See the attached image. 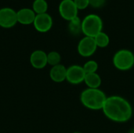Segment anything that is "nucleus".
<instances>
[{
    "label": "nucleus",
    "mask_w": 134,
    "mask_h": 133,
    "mask_svg": "<svg viewBox=\"0 0 134 133\" xmlns=\"http://www.w3.org/2000/svg\"><path fill=\"white\" fill-rule=\"evenodd\" d=\"M94 41L96 42V45L97 48H105L108 46L110 43V38L108 34H106L104 31L100 32L98 34H97L94 38Z\"/></svg>",
    "instance_id": "16"
},
{
    "label": "nucleus",
    "mask_w": 134,
    "mask_h": 133,
    "mask_svg": "<svg viewBox=\"0 0 134 133\" xmlns=\"http://www.w3.org/2000/svg\"><path fill=\"white\" fill-rule=\"evenodd\" d=\"M36 14L31 8H22L16 11L17 23L23 25L33 24Z\"/></svg>",
    "instance_id": "11"
},
{
    "label": "nucleus",
    "mask_w": 134,
    "mask_h": 133,
    "mask_svg": "<svg viewBox=\"0 0 134 133\" xmlns=\"http://www.w3.org/2000/svg\"><path fill=\"white\" fill-rule=\"evenodd\" d=\"M17 24L16 11L9 7L0 9V27L11 28Z\"/></svg>",
    "instance_id": "7"
},
{
    "label": "nucleus",
    "mask_w": 134,
    "mask_h": 133,
    "mask_svg": "<svg viewBox=\"0 0 134 133\" xmlns=\"http://www.w3.org/2000/svg\"><path fill=\"white\" fill-rule=\"evenodd\" d=\"M60 16L65 20L70 21L79 16V9L73 0H62L58 6Z\"/></svg>",
    "instance_id": "5"
},
{
    "label": "nucleus",
    "mask_w": 134,
    "mask_h": 133,
    "mask_svg": "<svg viewBox=\"0 0 134 133\" xmlns=\"http://www.w3.org/2000/svg\"><path fill=\"white\" fill-rule=\"evenodd\" d=\"M30 63L35 69H42L47 64V53L41 49L35 50L30 56Z\"/></svg>",
    "instance_id": "10"
},
{
    "label": "nucleus",
    "mask_w": 134,
    "mask_h": 133,
    "mask_svg": "<svg viewBox=\"0 0 134 133\" xmlns=\"http://www.w3.org/2000/svg\"><path fill=\"white\" fill-rule=\"evenodd\" d=\"M106 3V0H90V5L94 9L103 7Z\"/></svg>",
    "instance_id": "20"
},
{
    "label": "nucleus",
    "mask_w": 134,
    "mask_h": 133,
    "mask_svg": "<svg viewBox=\"0 0 134 133\" xmlns=\"http://www.w3.org/2000/svg\"><path fill=\"white\" fill-rule=\"evenodd\" d=\"M79 10H82L90 6V0H73Z\"/></svg>",
    "instance_id": "19"
},
{
    "label": "nucleus",
    "mask_w": 134,
    "mask_h": 133,
    "mask_svg": "<svg viewBox=\"0 0 134 133\" xmlns=\"http://www.w3.org/2000/svg\"><path fill=\"white\" fill-rule=\"evenodd\" d=\"M61 56L57 51H51L47 53V63L49 65L53 67L60 63Z\"/></svg>",
    "instance_id": "17"
},
{
    "label": "nucleus",
    "mask_w": 134,
    "mask_h": 133,
    "mask_svg": "<svg viewBox=\"0 0 134 133\" xmlns=\"http://www.w3.org/2000/svg\"><path fill=\"white\" fill-rule=\"evenodd\" d=\"M82 34L85 36L94 38L103 31V20L101 17L95 13L86 15L82 20Z\"/></svg>",
    "instance_id": "3"
},
{
    "label": "nucleus",
    "mask_w": 134,
    "mask_h": 133,
    "mask_svg": "<svg viewBox=\"0 0 134 133\" xmlns=\"http://www.w3.org/2000/svg\"><path fill=\"white\" fill-rule=\"evenodd\" d=\"M67 77V67L63 64L53 66L49 71V78L56 83H61L66 80Z\"/></svg>",
    "instance_id": "12"
},
{
    "label": "nucleus",
    "mask_w": 134,
    "mask_h": 133,
    "mask_svg": "<svg viewBox=\"0 0 134 133\" xmlns=\"http://www.w3.org/2000/svg\"><path fill=\"white\" fill-rule=\"evenodd\" d=\"M133 132H134V128H133Z\"/></svg>",
    "instance_id": "22"
},
{
    "label": "nucleus",
    "mask_w": 134,
    "mask_h": 133,
    "mask_svg": "<svg viewBox=\"0 0 134 133\" xmlns=\"http://www.w3.org/2000/svg\"><path fill=\"white\" fill-rule=\"evenodd\" d=\"M97 46L93 38L84 36L79 42L77 46L79 54L82 57H90L97 51Z\"/></svg>",
    "instance_id": "6"
},
{
    "label": "nucleus",
    "mask_w": 134,
    "mask_h": 133,
    "mask_svg": "<svg viewBox=\"0 0 134 133\" xmlns=\"http://www.w3.org/2000/svg\"><path fill=\"white\" fill-rule=\"evenodd\" d=\"M68 31L72 35H79L82 33V20L77 16L75 19L68 21Z\"/></svg>",
    "instance_id": "14"
},
{
    "label": "nucleus",
    "mask_w": 134,
    "mask_h": 133,
    "mask_svg": "<svg viewBox=\"0 0 134 133\" xmlns=\"http://www.w3.org/2000/svg\"><path fill=\"white\" fill-rule=\"evenodd\" d=\"M86 72L82 66L71 65L67 68V77L66 81L72 85H79L84 82L86 77Z\"/></svg>",
    "instance_id": "8"
},
{
    "label": "nucleus",
    "mask_w": 134,
    "mask_h": 133,
    "mask_svg": "<svg viewBox=\"0 0 134 133\" xmlns=\"http://www.w3.org/2000/svg\"><path fill=\"white\" fill-rule=\"evenodd\" d=\"M86 74H91V73H97L98 70V63L97 61L90 60L86 61L84 65L82 66Z\"/></svg>",
    "instance_id": "18"
},
{
    "label": "nucleus",
    "mask_w": 134,
    "mask_h": 133,
    "mask_svg": "<svg viewBox=\"0 0 134 133\" xmlns=\"http://www.w3.org/2000/svg\"><path fill=\"white\" fill-rule=\"evenodd\" d=\"M73 133H82V132H73Z\"/></svg>",
    "instance_id": "21"
},
{
    "label": "nucleus",
    "mask_w": 134,
    "mask_h": 133,
    "mask_svg": "<svg viewBox=\"0 0 134 133\" xmlns=\"http://www.w3.org/2000/svg\"><path fill=\"white\" fill-rule=\"evenodd\" d=\"M112 62L118 70L122 71H129L134 66V53L126 49L118 50L113 56Z\"/></svg>",
    "instance_id": "4"
},
{
    "label": "nucleus",
    "mask_w": 134,
    "mask_h": 133,
    "mask_svg": "<svg viewBox=\"0 0 134 133\" xmlns=\"http://www.w3.org/2000/svg\"><path fill=\"white\" fill-rule=\"evenodd\" d=\"M107 98L105 93L100 89L87 88L82 92L80 96L82 104L93 111L102 110Z\"/></svg>",
    "instance_id": "2"
},
{
    "label": "nucleus",
    "mask_w": 134,
    "mask_h": 133,
    "mask_svg": "<svg viewBox=\"0 0 134 133\" xmlns=\"http://www.w3.org/2000/svg\"><path fill=\"white\" fill-rule=\"evenodd\" d=\"M102 111L109 120L119 123L130 121L133 115V107L130 102L115 95L107 98Z\"/></svg>",
    "instance_id": "1"
},
{
    "label": "nucleus",
    "mask_w": 134,
    "mask_h": 133,
    "mask_svg": "<svg viewBox=\"0 0 134 133\" xmlns=\"http://www.w3.org/2000/svg\"><path fill=\"white\" fill-rule=\"evenodd\" d=\"M84 82L90 89H99L101 85L102 80L97 73H91L86 74Z\"/></svg>",
    "instance_id": "13"
},
{
    "label": "nucleus",
    "mask_w": 134,
    "mask_h": 133,
    "mask_svg": "<svg viewBox=\"0 0 134 133\" xmlns=\"http://www.w3.org/2000/svg\"><path fill=\"white\" fill-rule=\"evenodd\" d=\"M53 24V21L52 16L48 13H46L36 15L33 26L37 31L40 33H46L52 28Z\"/></svg>",
    "instance_id": "9"
},
{
    "label": "nucleus",
    "mask_w": 134,
    "mask_h": 133,
    "mask_svg": "<svg viewBox=\"0 0 134 133\" xmlns=\"http://www.w3.org/2000/svg\"><path fill=\"white\" fill-rule=\"evenodd\" d=\"M49 5L46 0H34L32 3V9L35 14H42L47 13Z\"/></svg>",
    "instance_id": "15"
}]
</instances>
